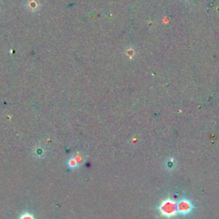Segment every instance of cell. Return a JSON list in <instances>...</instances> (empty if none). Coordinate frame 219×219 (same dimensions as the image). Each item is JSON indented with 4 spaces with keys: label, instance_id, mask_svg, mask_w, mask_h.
I'll list each match as a JSON object with an SVG mask.
<instances>
[{
    "label": "cell",
    "instance_id": "cell-1",
    "mask_svg": "<svg viewBox=\"0 0 219 219\" xmlns=\"http://www.w3.org/2000/svg\"><path fill=\"white\" fill-rule=\"evenodd\" d=\"M162 212H164L165 215L172 216L176 212V206L175 205L170 201H166L162 206Z\"/></svg>",
    "mask_w": 219,
    "mask_h": 219
},
{
    "label": "cell",
    "instance_id": "cell-2",
    "mask_svg": "<svg viewBox=\"0 0 219 219\" xmlns=\"http://www.w3.org/2000/svg\"><path fill=\"white\" fill-rule=\"evenodd\" d=\"M177 208L182 212H185L189 211L190 209V205L188 203H187L186 201H182L179 204V206H177Z\"/></svg>",
    "mask_w": 219,
    "mask_h": 219
},
{
    "label": "cell",
    "instance_id": "cell-3",
    "mask_svg": "<svg viewBox=\"0 0 219 219\" xmlns=\"http://www.w3.org/2000/svg\"><path fill=\"white\" fill-rule=\"evenodd\" d=\"M21 219H33V218H32V216H30L29 214H26V215L22 216Z\"/></svg>",
    "mask_w": 219,
    "mask_h": 219
}]
</instances>
